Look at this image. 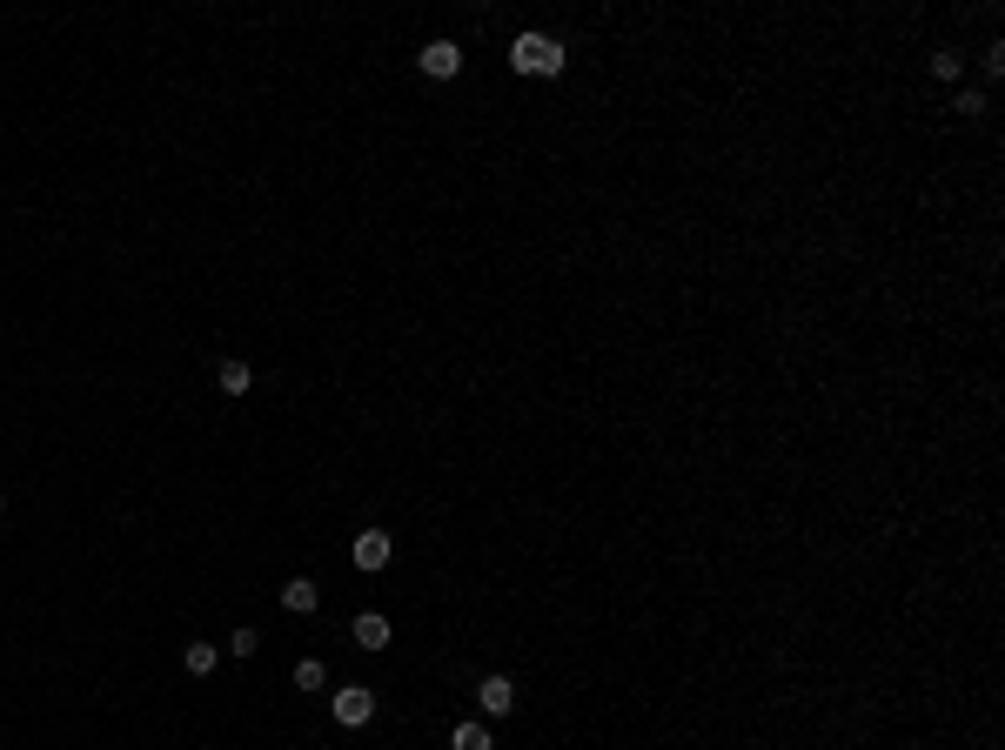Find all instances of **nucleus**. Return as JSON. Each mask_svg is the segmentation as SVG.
Returning <instances> with one entry per match:
<instances>
[{"mask_svg":"<svg viewBox=\"0 0 1005 750\" xmlns=\"http://www.w3.org/2000/svg\"><path fill=\"white\" fill-rule=\"evenodd\" d=\"M510 67H516V74H543V81H550V74H563V41H557V34H516V41H510Z\"/></svg>","mask_w":1005,"mask_h":750,"instance_id":"1","label":"nucleus"},{"mask_svg":"<svg viewBox=\"0 0 1005 750\" xmlns=\"http://www.w3.org/2000/svg\"><path fill=\"white\" fill-rule=\"evenodd\" d=\"M369 717H376V690H362V684H342V690H335V724L362 730Z\"/></svg>","mask_w":1005,"mask_h":750,"instance_id":"2","label":"nucleus"},{"mask_svg":"<svg viewBox=\"0 0 1005 750\" xmlns=\"http://www.w3.org/2000/svg\"><path fill=\"white\" fill-rule=\"evenodd\" d=\"M416 67H423L429 81H449V74H463V47L456 41H429L423 54H416Z\"/></svg>","mask_w":1005,"mask_h":750,"instance_id":"3","label":"nucleus"},{"mask_svg":"<svg viewBox=\"0 0 1005 750\" xmlns=\"http://www.w3.org/2000/svg\"><path fill=\"white\" fill-rule=\"evenodd\" d=\"M389 556H396V536H382V530H362L356 543H349V563H356V570H382Z\"/></svg>","mask_w":1005,"mask_h":750,"instance_id":"4","label":"nucleus"},{"mask_svg":"<svg viewBox=\"0 0 1005 750\" xmlns=\"http://www.w3.org/2000/svg\"><path fill=\"white\" fill-rule=\"evenodd\" d=\"M476 704H483V717H510V710H516V684H510V677H483V684H476Z\"/></svg>","mask_w":1005,"mask_h":750,"instance_id":"5","label":"nucleus"},{"mask_svg":"<svg viewBox=\"0 0 1005 750\" xmlns=\"http://www.w3.org/2000/svg\"><path fill=\"white\" fill-rule=\"evenodd\" d=\"M282 603H289L295 617H309V610H322V583H315V576H289V583H282Z\"/></svg>","mask_w":1005,"mask_h":750,"instance_id":"6","label":"nucleus"},{"mask_svg":"<svg viewBox=\"0 0 1005 750\" xmlns=\"http://www.w3.org/2000/svg\"><path fill=\"white\" fill-rule=\"evenodd\" d=\"M215 389H222V396H248V389H255V369L228 355V362H215Z\"/></svg>","mask_w":1005,"mask_h":750,"instance_id":"7","label":"nucleus"},{"mask_svg":"<svg viewBox=\"0 0 1005 750\" xmlns=\"http://www.w3.org/2000/svg\"><path fill=\"white\" fill-rule=\"evenodd\" d=\"M215 663H222L215 643H188V650H181V670H188V677H215Z\"/></svg>","mask_w":1005,"mask_h":750,"instance_id":"8","label":"nucleus"},{"mask_svg":"<svg viewBox=\"0 0 1005 750\" xmlns=\"http://www.w3.org/2000/svg\"><path fill=\"white\" fill-rule=\"evenodd\" d=\"M356 643H362V650H389V617L362 610V617H356Z\"/></svg>","mask_w":1005,"mask_h":750,"instance_id":"9","label":"nucleus"},{"mask_svg":"<svg viewBox=\"0 0 1005 750\" xmlns=\"http://www.w3.org/2000/svg\"><path fill=\"white\" fill-rule=\"evenodd\" d=\"M449 750H496V744H490V730H483V724H456V730H449Z\"/></svg>","mask_w":1005,"mask_h":750,"instance_id":"10","label":"nucleus"},{"mask_svg":"<svg viewBox=\"0 0 1005 750\" xmlns=\"http://www.w3.org/2000/svg\"><path fill=\"white\" fill-rule=\"evenodd\" d=\"M322 684H329L322 657H302V663H295V690H322Z\"/></svg>","mask_w":1005,"mask_h":750,"instance_id":"11","label":"nucleus"},{"mask_svg":"<svg viewBox=\"0 0 1005 750\" xmlns=\"http://www.w3.org/2000/svg\"><path fill=\"white\" fill-rule=\"evenodd\" d=\"M932 74H938V81H959V74H965V61L952 54V47H938V54H932Z\"/></svg>","mask_w":1005,"mask_h":750,"instance_id":"12","label":"nucleus"},{"mask_svg":"<svg viewBox=\"0 0 1005 750\" xmlns=\"http://www.w3.org/2000/svg\"><path fill=\"white\" fill-rule=\"evenodd\" d=\"M255 650H262V630H235L228 637V657H255Z\"/></svg>","mask_w":1005,"mask_h":750,"instance_id":"13","label":"nucleus"},{"mask_svg":"<svg viewBox=\"0 0 1005 750\" xmlns=\"http://www.w3.org/2000/svg\"><path fill=\"white\" fill-rule=\"evenodd\" d=\"M979 67H985V81H999V74H1005V47L992 41V47H985V54H979Z\"/></svg>","mask_w":1005,"mask_h":750,"instance_id":"14","label":"nucleus"}]
</instances>
